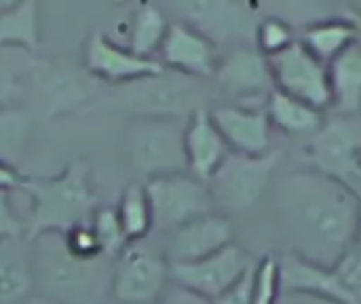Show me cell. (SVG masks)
<instances>
[{
	"label": "cell",
	"instance_id": "33",
	"mask_svg": "<svg viewBox=\"0 0 361 304\" xmlns=\"http://www.w3.org/2000/svg\"><path fill=\"white\" fill-rule=\"evenodd\" d=\"M63 243L68 248V252L76 258H82V260H97V258H104L102 254V248L89 226V222L85 224H78L74 229H70L68 233H63Z\"/></svg>",
	"mask_w": 361,
	"mask_h": 304
},
{
	"label": "cell",
	"instance_id": "6",
	"mask_svg": "<svg viewBox=\"0 0 361 304\" xmlns=\"http://www.w3.org/2000/svg\"><path fill=\"white\" fill-rule=\"evenodd\" d=\"M171 284L163 239L131 241L112 262L110 298L114 304H154Z\"/></svg>",
	"mask_w": 361,
	"mask_h": 304
},
{
	"label": "cell",
	"instance_id": "22",
	"mask_svg": "<svg viewBox=\"0 0 361 304\" xmlns=\"http://www.w3.org/2000/svg\"><path fill=\"white\" fill-rule=\"evenodd\" d=\"M267 116L271 121L273 131H279L286 138H296V140H309L322 125H324V114L322 110L286 95L277 89L267 99Z\"/></svg>",
	"mask_w": 361,
	"mask_h": 304
},
{
	"label": "cell",
	"instance_id": "26",
	"mask_svg": "<svg viewBox=\"0 0 361 304\" xmlns=\"http://www.w3.org/2000/svg\"><path fill=\"white\" fill-rule=\"evenodd\" d=\"M114 209H116L118 222H121L123 233L129 243L152 235V231H154L152 209H150V201H148L144 182H137V180L129 182L123 188Z\"/></svg>",
	"mask_w": 361,
	"mask_h": 304
},
{
	"label": "cell",
	"instance_id": "21",
	"mask_svg": "<svg viewBox=\"0 0 361 304\" xmlns=\"http://www.w3.org/2000/svg\"><path fill=\"white\" fill-rule=\"evenodd\" d=\"M40 44V8L36 0H0V47L34 53Z\"/></svg>",
	"mask_w": 361,
	"mask_h": 304
},
{
	"label": "cell",
	"instance_id": "10",
	"mask_svg": "<svg viewBox=\"0 0 361 304\" xmlns=\"http://www.w3.org/2000/svg\"><path fill=\"white\" fill-rule=\"evenodd\" d=\"M309 167L353 186L361 157V114H334L305 140Z\"/></svg>",
	"mask_w": 361,
	"mask_h": 304
},
{
	"label": "cell",
	"instance_id": "30",
	"mask_svg": "<svg viewBox=\"0 0 361 304\" xmlns=\"http://www.w3.org/2000/svg\"><path fill=\"white\" fill-rule=\"evenodd\" d=\"M298 38L294 36V30L290 28V23H286L279 17H264L258 25H256V34H254V47L264 55V57H273L281 51H286L288 47H292Z\"/></svg>",
	"mask_w": 361,
	"mask_h": 304
},
{
	"label": "cell",
	"instance_id": "38",
	"mask_svg": "<svg viewBox=\"0 0 361 304\" xmlns=\"http://www.w3.org/2000/svg\"><path fill=\"white\" fill-rule=\"evenodd\" d=\"M277 304H343L326 298V296H317V294H309V292H281Z\"/></svg>",
	"mask_w": 361,
	"mask_h": 304
},
{
	"label": "cell",
	"instance_id": "35",
	"mask_svg": "<svg viewBox=\"0 0 361 304\" xmlns=\"http://www.w3.org/2000/svg\"><path fill=\"white\" fill-rule=\"evenodd\" d=\"M254 271H256V267H254L243 279H239L233 288H228L224 294H220L218 298H214L212 304H252Z\"/></svg>",
	"mask_w": 361,
	"mask_h": 304
},
{
	"label": "cell",
	"instance_id": "42",
	"mask_svg": "<svg viewBox=\"0 0 361 304\" xmlns=\"http://www.w3.org/2000/svg\"><path fill=\"white\" fill-rule=\"evenodd\" d=\"M355 245L361 248V205H360V220H357V233H355Z\"/></svg>",
	"mask_w": 361,
	"mask_h": 304
},
{
	"label": "cell",
	"instance_id": "18",
	"mask_svg": "<svg viewBox=\"0 0 361 304\" xmlns=\"http://www.w3.org/2000/svg\"><path fill=\"white\" fill-rule=\"evenodd\" d=\"M184 154L186 171L207 182L228 159L231 148L209 116V108L197 110L184 123Z\"/></svg>",
	"mask_w": 361,
	"mask_h": 304
},
{
	"label": "cell",
	"instance_id": "5",
	"mask_svg": "<svg viewBox=\"0 0 361 304\" xmlns=\"http://www.w3.org/2000/svg\"><path fill=\"white\" fill-rule=\"evenodd\" d=\"M123 146L131 171L144 182L186 171L182 121L133 116L125 127Z\"/></svg>",
	"mask_w": 361,
	"mask_h": 304
},
{
	"label": "cell",
	"instance_id": "27",
	"mask_svg": "<svg viewBox=\"0 0 361 304\" xmlns=\"http://www.w3.org/2000/svg\"><path fill=\"white\" fill-rule=\"evenodd\" d=\"M32 116L21 106H11L0 110V161L17 167L25 157L32 138Z\"/></svg>",
	"mask_w": 361,
	"mask_h": 304
},
{
	"label": "cell",
	"instance_id": "11",
	"mask_svg": "<svg viewBox=\"0 0 361 304\" xmlns=\"http://www.w3.org/2000/svg\"><path fill=\"white\" fill-rule=\"evenodd\" d=\"M267 59L277 91L292 95L322 112L330 110L332 95L328 66L319 61L300 40Z\"/></svg>",
	"mask_w": 361,
	"mask_h": 304
},
{
	"label": "cell",
	"instance_id": "28",
	"mask_svg": "<svg viewBox=\"0 0 361 304\" xmlns=\"http://www.w3.org/2000/svg\"><path fill=\"white\" fill-rule=\"evenodd\" d=\"M27 55L30 53L0 47V110L17 106L27 91L34 68V61H30Z\"/></svg>",
	"mask_w": 361,
	"mask_h": 304
},
{
	"label": "cell",
	"instance_id": "36",
	"mask_svg": "<svg viewBox=\"0 0 361 304\" xmlns=\"http://www.w3.org/2000/svg\"><path fill=\"white\" fill-rule=\"evenodd\" d=\"M154 304H212L209 298L184 288V286H178V284H169L167 290L163 292V296L157 300Z\"/></svg>",
	"mask_w": 361,
	"mask_h": 304
},
{
	"label": "cell",
	"instance_id": "1",
	"mask_svg": "<svg viewBox=\"0 0 361 304\" xmlns=\"http://www.w3.org/2000/svg\"><path fill=\"white\" fill-rule=\"evenodd\" d=\"M277 252L332 269L355 243L361 195L315 167L277 174L267 199Z\"/></svg>",
	"mask_w": 361,
	"mask_h": 304
},
{
	"label": "cell",
	"instance_id": "32",
	"mask_svg": "<svg viewBox=\"0 0 361 304\" xmlns=\"http://www.w3.org/2000/svg\"><path fill=\"white\" fill-rule=\"evenodd\" d=\"M351 304H361V248L351 245L347 254L332 267Z\"/></svg>",
	"mask_w": 361,
	"mask_h": 304
},
{
	"label": "cell",
	"instance_id": "15",
	"mask_svg": "<svg viewBox=\"0 0 361 304\" xmlns=\"http://www.w3.org/2000/svg\"><path fill=\"white\" fill-rule=\"evenodd\" d=\"M235 241L233 220L220 212H214L163 235V250L169 265H186L207 258Z\"/></svg>",
	"mask_w": 361,
	"mask_h": 304
},
{
	"label": "cell",
	"instance_id": "34",
	"mask_svg": "<svg viewBox=\"0 0 361 304\" xmlns=\"http://www.w3.org/2000/svg\"><path fill=\"white\" fill-rule=\"evenodd\" d=\"M13 193H0V241L25 237V222L13 207Z\"/></svg>",
	"mask_w": 361,
	"mask_h": 304
},
{
	"label": "cell",
	"instance_id": "39",
	"mask_svg": "<svg viewBox=\"0 0 361 304\" xmlns=\"http://www.w3.org/2000/svg\"><path fill=\"white\" fill-rule=\"evenodd\" d=\"M23 304H59V303H55V300H49V298H44V296H38V294H32L27 300Z\"/></svg>",
	"mask_w": 361,
	"mask_h": 304
},
{
	"label": "cell",
	"instance_id": "7",
	"mask_svg": "<svg viewBox=\"0 0 361 304\" xmlns=\"http://www.w3.org/2000/svg\"><path fill=\"white\" fill-rule=\"evenodd\" d=\"M144 186L152 209L154 231L161 235H167L190 220L216 212L207 182L188 171L152 178L144 182Z\"/></svg>",
	"mask_w": 361,
	"mask_h": 304
},
{
	"label": "cell",
	"instance_id": "12",
	"mask_svg": "<svg viewBox=\"0 0 361 304\" xmlns=\"http://www.w3.org/2000/svg\"><path fill=\"white\" fill-rule=\"evenodd\" d=\"M258 260L260 258L254 252L235 241L207 258L186 265H169V273L173 284L214 300L243 279L258 265Z\"/></svg>",
	"mask_w": 361,
	"mask_h": 304
},
{
	"label": "cell",
	"instance_id": "17",
	"mask_svg": "<svg viewBox=\"0 0 361 304\" xmlns=\"http://www.w3.org/2000/svg\"><path fill=\"white\" fill-rule=\"evenodd\" d=\"M91 76L63 61H34L30 87L38 85L40 102L49 116H61L89 102Z\"/></svg>",
	"mask_w": 361,
	"mask_h": 304
},
{
	"label": "cell",
	"instance_id": "29",
	"mask_svg": "<svg viewBox=\"0 0 361 304\" xmlns=\"http://www.w3.org/2000/svg\"><path fill=\"white\" fill-rule=\"evenodd\" d=\"M89 226L102 248V254L104 258L112 260L127 248V237L123 233V226L118 222V216H116V209L114 205H99L91 218H89Z\"/></svg>",
	"mask_w": 361,
	"mask_h": 304
},
{
	"label": "cell",
	"instance_id": "24",
	"mask_svg": "<svg viewBox=\"0 0 361 304\" xmlns=\"http://www.w3.org/2000/svg\"><path fill=\"white\" fill-rule=\"evenodd\" d=\"M167 28H169V21L157 4L137 2L127 17L125 47L142 57H154L152 53H159L163 38L167 34Z\"/></svg>",
	"mask_w": 361,
	"mask_h": 304
},
{
	"label": "cell",
	"instance_id": "4",
	"mask_svg": "<svg viewBox=\"0 0 361 304\" xmlns=\"http://www.w3.org/2000/svg\"><path fill=\"white\" fill-rule=\"evenodd\" d=\"M283 163L281 150H271L262 157L231 152L220 169L207 180L216 212L228 216L250 214L264 203L279 167Z\"/></svg>",
	"mask_w": 361,
	"mask_h": 304
},
{
	"label": "cell",
	"instance_id": "14",
	"mask_svg": "<svg viewBox=\"0 0 361 304\" xmlns=\"http://www.w3.org/2000/svg\"><path fill=\"white\" fill-rule=\"evenodd\" d=\"M157 59L165 70L203 80L214 76L220 51L218 44L197 28L184 21H169Z\"/></svg>",
	"mask_w": 361,
	"mask_h": 304
},
{
	"label": "cell",
	"instance_id": "8",
	"mask_svg": "<svg viewBox=\"0 0 361 304\" xmlns=\"http://www.w3.org/2000/svg\"><path fill=\"white\" fill-rule=\"evenodd\" d=\"M127 106L133 116L173 118L186 123L197 110H203L199 78H190L171 70L127 85Z\"/></svg>",
	"mask_w": 361,
	"mask_h": 304
},
{
	"label": "cell",
	"instance_id": "40",
	"mask_svg": "<svg viewBox=\"0 0 361 304\" xmlns=\"http://www.w3.org/2000/svg\"><path fill=\"white\" fill-rule=\"evenodd\" d=\"M353 188H355V190L361 195V157H360L357 167H355V176H353Z\"/></svg>",
	"mask_w": 361,
	"mask_h": 304
},
{
	"label": "cell",
	"instance_id": "13",
	"mask_svg": "<svg viewBox=\"0 0 361 304\" xmlns=\"http://www.w3.org/2000/svg\"><path fill=\"white\" fill-rule=\"evenodd\" d=\"M80 68L91 78L110 85H131L165 70L157 57H142L99 30L85 38Z\"/></svg>",
	"mask_w": 361,
	"mask_h": 304
},
{
	"label": "cell",
	"instance_id": "19",
	"mask_svg": "<svg viewBox=\"0 0 361 304\" xmlns=\"http://www.w3.org/2000/svg\"><path fill=\"white\" fill-rule=\"evenodd\" d=\"M275 258L279 265L281 292H309V294L332 298L336 303L351 304L334 269H326V267L307 262L292 254H281Z\"/></svg>",
	"mask_w": 361,
	"mask_h": 304
},
{
	"label": "cell",
	"instance_id": "3",
	"mask_svg": "<svg viewBox=\"0 0 361 304\" xmlns=\"http://www.w3.org/2000/svg\"><path fill=\"white\" fill-rule=\"evenodd\" d=\"M34 294L59 304H102L110 296L112 260H82L68 252L61 233L30 239Z\"/></svg>",
	"mask_w": 361,
	"mask_h": 304
},
{
	"label": "cell",
	"instance_id": "20",
	"mask_svg": "<svg viewBox=\"0 0 361 304\" xmlns=\"http://www.w3.org/2000/svg\"><path fill=\"white\" fill-rule=\"evenodd\" d=\"M34 294L32 245L25 237L0 241V304H23Z\"/></svg>",
	"mask_w": 361,
	"mask_h": 304
},
{
	"label": "cell",
	"instance_id": "2",
	"mask_svg": "<svg viewBox=\"0 0 361 304\" xmlns=\"http://www.w3.org/2000/svg\"><path fill=\"white\" fill-rule=\"evenodd\" d=\"M30 197V209L23 218L25 239L44 233H68L89 222L99 207L93 180V167L87 161H72L51 178H25L21 188Z\"/></svg>",
	"mask_w": 361,
	"mask_h": 304
},
{
	"label": "cell",
	"instance_id": "16",
	"mask_svg": "<svg viewBox=\"0 0 361 304\" xmlns=\"http://www.w3.org/2000/svg\"><path fill=\"white\" fill-rule=\"evenodd\" d=\"M209 116L228 144L231 152L262 157L275 150L273 127L264 108L218 102L209 108Z\"/></svg>",
	"mask_w": 361,
	"mask_h": 304
},
{
	"label": "cell",
	"instance_id": "37",
	"mask_svg": "<svg viewBox=\"0 0 361 304\" xmlns=\"http://www.w3.org/2000/svg\"><path fill=\"white\" fill-rule=\"evenodd\" d=\"M25 178L17 167L0 161V193H15V190H21L23 184H25Z\"/></svg>",
	"mask_w": 361,
	"mask_h": 304
},
{
	"label": "cell",
	"instance_id": "9",
	"mask_svg": "<svg viewBox=\"0 0 361 304\" xmlns=\"http://www.w3.org/2000/svg\"><path fill=\"white\" fill-rule=\"evenodd\" d=\"M212 78L224 95V104L247 108H264L275 89L269 59L254 44H235L224 55L220 53Z\"/></svg>",
	"mask_w": 361,
	"mask_h": 304
},
{
	"label": "cell",
	"instance_id": "41",
	"mask_svg": "<svg viewBox=\"0 0 361 304\" xmlns=\"http://www.w3.org/2000/svg\"><path fill=\"white\" fill-rule=\"evenodd\" d=\"M351 23L355 25V30H357V42L361 44V13L357 17H351Z\"/></svg>",
	"mask_w": 361,
	"mask_h": 304
},
{
	"label": "cell",
	"instance_id": "25",
	"mask_svg": "<svg viewBox=\"0 0 361 304\" xmlns=\"http://www.w3.org/2000/svg\"><path fill=\"white\" fill-rule=\"evenodd\" d=\"M298 40L319 61H324L328 66L345 49H349L353 42H357V30L351 23V19L330 17V19H322V21H315V23L307 25Z\"/></svg>",
	"mask_w": 361,
	"mask_h": 304
},
{
	"label": "cell",
	"instance_id": "23",
	"mask_svg": "<svg viewBox=\"0 0 361 304\" xmlns=\"http://www.w3.org/2000/svg\"><path fill=\"white\" fill-rule=\"evenodd\" d=\"M334 114H361V44L353 42L328 63Z\"/></svg>",
	"mask_w": 361,
	"mask_h": 304
},
{
	"label": "cell",
	"instance_id": "31",
	"mask_svg": "<svg viewBox=\"0 0 361 304\" xmlns=\"http://www.w3.org/2000/svg\"><path fill=\"white\" fill-rule=\"evenodd\" d=\"M281 294L279 265L275 256H262L254 271L252 304H277Z\"/></svg>",
	"mask_w": 361,
	"mask_h": 304
}]
</instances>
